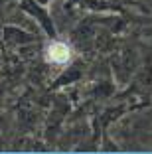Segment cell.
<instances>
[{"mask_svg": "<svg viewBox=\"0 0 152 154\" xmlns=\"http://www.w3.org/2000/svg\"><path fill=\"white\" fill-rule=\"evenodd\" d=\"M45 57H48L49 63L54 65H65L69 59H71V50H69V45L63 44V42H51L48 45V50H45Z\"/></svg>", "mask_w": 152, "mask_h": 154, "instance_id": "1", "label": "cell"}]
</instances>
